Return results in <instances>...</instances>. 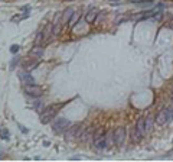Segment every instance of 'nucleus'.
<instances>
[{
    "mask_svg": "<svg viewBox=\"0 0 173 162\" xmlns=\"http://www.w3.org/2000/svg\"><path fill=\"white\" fill-rule=\"evenodd\" d=\"M63 104L65 103L52 104V106H48V107L43 109L42 113H41V123H42V125H48V123L56 116V113L59 112V109L62 107Z\"/></svg>",
    "mask_w": 173,
    "mask_h": 162,
    "instance_id": "1",
    "label": "nucleus"
},
{
    "mask_svg": "<svg viewBox=\"0 0 173 162\" xmlns=\"http://www.w3.org/2000/svg\"><path fill=\"white\" fill-rule=\"evenodd\" d=\"M147 133V125H146V119L140 117L137 123L134 126V130L131 132V139L134 142H139L141 137H144V135Z\"/></svg>",
    "mask_w": 173,
    "mask_h": 162,
    "instance_id": "2",
    "label": "nucleus"
},
{
    "mask_svg": "<svg viewBox=\"0 0 173 162\" xmlns=\"http://www.w3.org/2000/svg\"><path fill=\"white\" fill-rule=\"evenodd\" d=\"M71 127V122L68 120V119H63V117H59L54 122V125H52V129L55 133H67V130Z\"/></svg>",
    "mask_w": 173,
    "mask_h": 162,
    "instance_id": "3",
    "label": "nucleus"
},
{
    "mask_svg": "<svg viewBox=\"0 0 173 162\" xmlns=\"http://www.w3.org/2000/svg\"><path fill=\"white\" fill-rule=\"evenodd\" d=\"M94 148L97 150H102L107 148V132L100 130V132L94 136Z\"/></svg>",
    "mask_w": 173,
    "mask_h": 162,
    "instance_id": "4",
    "label": "nucleus"
},
{
    "mask_svg": "<svg viewBox=\"0 0 173 162\" xmlns=\"http://www.w3.org/2000/svg\"><path fill=\"white\" fill-rule=\"evenodd\" d=\"M172 119H173V109H163L156 116V123L162 126V125H166Z\"/></svg>",
    "mask_w": 173,
    "mask_h": 162,
    "instance_id": "5",
    "label": "nucleus"
},
{
    "mask_svg": "<svg viewBox=\"0 0 173 162\" xmlns=\"http://www.w3.org/2000/svg\"><path fill=\"white\" fill-rule=\"evenodd\" d=\"M113 136H114V145L117 146V148L123 146V143L126 141V127H123V126L117 127V129L113 132Z\"/></svg>",
    "mask_w": 173,
    "mask_h": 162,
    "instance_id": "6",
    "label": "nucleus"
},
{
    "mask_svg": "<svg viewBox=\"0 0 173 162\" xmlns=\"http://www.w3.org/2000/svg\"><path fill=\"white\" fill-rule=\"evenodd\" d=\"M25 93L29 97L38 99V97L42 96V88L39 87V86H35V84H26L25 86Z\"/></svg>",
    "mask_w": 173,
    "mask_h": 162,
    "instance_id": "7",
    "label": "nucleus"
},
{
    "mask_svg": "<svg viewBox=\"0 0 173 162\" xmlns=\"http://www.w3.org/2000/svg\"><path fill=\"white\" fill-rule=\"evenodd\" d=\"M81 132H82V126H80V125L71 126V127H69V129L67 130V136H68V137L81 136Z\"/></svg>",
    "mask_w": 173,
    "mask_h": 162,
    "instance_id": "8",
    "label": "nucleus"
},
{
    "mask_svg": "<svg viewBox=\"0 0 173 162\" xmlns=\"http://www.w3.org/2000/svg\"><path fill=\"white\" fill-rule=\"evenodd\" d=\"M98 15V10L97 9H91L87 15H85V22H88V23H93L94 21H95V17H97Z\"/></svg>",
    "mask_w": 173,
    "mask_h": 162,
    "instance_id": "9",
    "label": "nucleus"
},
{
    "mask_svg": "<svg viewBox=\"0 0 173 162\" xmlns=\"http://www.w3.org/2000/svg\"><path fill=\"white\" fill-rule=\"evenodd\" d=\"M19 77L22 78V81H23V83H26V84H35L33 77H32L29 72H20V74H19Z\"/></svg>",
    "mask_w": 173,
    "mask_h": 162,
    "instance_id": "10",
    "label": "nucleus"
},
{
    "mask_svg": "<svg viewBox=\"0 0 173 162\" xmlns=\"http://www.w3.org/2000/svg\"><path fill=\"white\" fill-rule=\"evenodd\" d=\"M78 19H80V15L76 12H74V15H72L71 19H69V28H74V25L78 22Z\"/></svg>",
    "mask_w": 173,
    "mask_h": 162,
    "instance_id": "11",
    "label": "nucleus"
},
{
    "mask_svg": "<svg viewBox=\"0 0 173 162\" xmlns=\"http://www.w3.org/2000/svg\"><path fill=\"white\" fill-rule=\"evenodd\" d=\"M32 54L36 55V58H41V57H42V54H43V51L41 49V46H39V45H36L33 48V51H32Z\"/></svg>",
    "mask_w": 173,
    "mask_h": 162,
    "instance_id": "12",
    "label": "nucleus"
},
{
    "mask_svg": "<svg viewBox=\"0 0 173 162\" xmlns=\"http://www.w3.org/2000/svg\"><path fill=\"white\" fill-rule=\"evenodd\" d=\"M9 136H10V133H9V130H7V129H2V130H0V137H2V139L7 141Z\"/></svg>",
    "mask_w": 173,
    "mask_h": 162,
    "instance_id": "13",
    "label": "nucleus"
},
{
    "mask_svg": "<svg viewBox=\"0 0 173 162\" xmlns=\"http://www.w3.org/2000/svg\"><path fill=\"white\" fill-rule=\"evenodd\" d=\"M17 51H19V45H12L10 46V52H12V54H16Z\"/></svg>",
    "mask_w": 173,
    "mask_h": 162,
    "instance_id": "14",
    "label": "nucleus"
},
{
    "mask_svg": "<svg viewBox=\"0 0 173 162\" xmlns=\"http://www.w3.org/2000/svg\"><path fill=\"white\" fill-rule=\"evenodd\" d=\"M35 107H36V110H41V109L43 107L42 101H36V104H35Z\"/></svg>",
    "mask_w": 173,
    "mask_h": 162,
    "instance_id": "15",
    "label": "nucleus"
},
{
    "mask_svg": "<svg viewBox=\"0 0 173 162\" xmlns=\"http://www.w3.org/2000/svg\"><path fill=\"white\" fill-rule=\"evenodd\" d=\"M16 62H17V58H15V59H13V61H12V68H13V67H15V65H16Z\"/></svg>",
    "mask_w": 173,
    "mask_h": 162,
    "instance_id": "16",
    "label": "nucleus"
}]
</instances>
